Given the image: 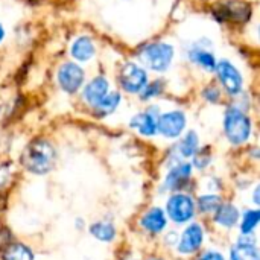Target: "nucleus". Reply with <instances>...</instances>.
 I'll return each mask as SVG.
<instances>
[{
	"instance_id": "nucleus-21",
	"label": "nucleus",
	"mask_w": 260,
	"mask_h": 260,
	"mask_svg": "<svg viewBox=\"0 0 260 260\" xmlns=\"http://www.w3.org/2000/svg\"><path fill=\"white\" fill-rule=\"evenodd\" d=\"M90 233L99 239V241H104V242H110L113 241V238L116 236V230L111 224H105V222H98V224H93L90 227Z\"/></svg>"
},
{
	"instance_id": "nucleus-28",
	"label": "nucleus",
	"mask_w": 260,
	"mask_h": 260,
	"mask_svg": "<svg viewBox=\"0 0 260 260\" xmlns=\"http://www.w3.org/2000/svg\"><path fill=\"white\" fill-rule=\"evenodd\" d=\"M8 180H9V166L0 165V189L6 184Z\"/></svg>"
},
{
	"instance_id": "nucleus-4",
	"label": "nucleus",
	"mask_w": 260,
	"mask_h": 260,
	"mask_svg": "<svg viewBox=\"0 0 260 260\" xmlns=\"http://www.w3.org/2000/svg\"><path fill=\"white\" fill-rule=\"evenodd\" d=\"M119 79H120L122 88L128 93H140L148 84L146 72L134 62H126L123 66V69L120 70Z\"/></svg>"
},
{
	"instance_id": "nucleus-5",
	"label": "nucleus",
	"mask_w": 260,
	"mask_h": 260,
	"mask_svg": "<svg viewBox=\"0 0 260 260\" xmlns=\"http://www.w3.org/2000/svg\"><path fill=\"white\" fill-rule=\"evenodd\" d=\"M215 69H216L218 78H219L222 87L225 88V91L230 93L232 96L239 94L241 90H242V84H244L241 72L230 61H227V59L219 61L215 66Z\"/></svg>"
},
{
	"instance_id": "nucleus-3",
	"label": "nucleus",
	"mask_w": 260,
	"mask_h": 260,
	"mask_svg": "<svg viewBox=\"0 0 260 260\" xmlns=\"http://www.w3.org/2000/svg\"><path fill=\"white\" fill-rule=\"evenodd\" d=\"M139 56L143 64H146L151 70L165 72L174 58V47L166 43H152L146 44L140 49Z\"/></svg>"
},
{
	"instance_id": "nucleus-25",
	"label": "nucleus",
	"mask_w": 260,
	"mask_h": 260,
	"mask_svg": "<svg viewBox=\"0 0 260 260\" xmlns=\"http://www.w3.org/2000/svg\"><path fill=\"white\" fill-rule=\"evenodd\" d=\"M163 82L161 81H154L151 84H146L145 88L140 91L142 93V101H149L155 96H158L161 91H163Z\"/></svg>"
},
{
	"instance_id": "nucleus-16",
	"label": "nucleus",
	"mask_w": 260,
	"mask_h": 260,
	"mask_svg": "<svg viewBox=\"0 0 260 260\" xmlns=\"http://www.w3.org/2000/svg\"><path fill=\"white\" fill-rule=\"evenodd\" d=\"M232 260H260L259 251L253 239H241L232 250Z\"/></svg>"
},
{
	"instance_id": "nucleus-20",
	"label": "nucleus",
	"mask_w": 260,
	"mask_h": 260,
	"mask_svg": "<svg viewBox=\"0 0 260 260\" xmlns=\"http://www.w3.org/2000/svg\"><path fill=\"white\" fill-rule=\"evenodd\" d=\"M30 250L21 244H11L3 251V260H32Z\"/></svg>"
},
{
	"instance_id": "nucleus-22",
	"label": "nucleus",
	"mask_w": 260,
	"mask_h": 260,
	"mask_svg": "<svg viewBox=\"0 0 260 260\" xmlns=\"http://www.w3.org/2000/svg\"><path fill=\"white\" fill-rule=\"evenodd\" d=\"M178 148H180V152H181L183 157H192V155H195V152H198V136L193 131L187 133L186 137L181 140V143H180Z\"/></svg>"
},
{
	"instance_id": "nucleus-12",
	"label": "nucleus",
	"mask_w": 260,
	"mask_h": 260,
	"mask_svg": "<svg viewBox=\"0 0 260 260\" xmlns=\"http://www.w3.org/2000/svg\"><path fill=\"white\" fill-rule=\"evenodd\" d=\"M192 174V166L189 163H181L178 165L177 168H174L169 175L166 177V181H165V187L168 190H174V189H178L181 187L190 177Z\"/></svg>"
},
{
	"instance_id": "nucleus-13",
	"label": "nucleus",
	"mask_w": 260,
	"mask_h": 260,
	"mask_svg": "<svg viewBox=\"0 0 260 260\" xmlns=\"http://www.w3.org/2000/svg\"><path fill=\"white\" fill-rule=\"evenodd\" d=\"M131 126L143 136H154L157 133V119L151 111H145L131 119Z\"/></svg>"
},
{
	"instance_id": "nucleus-7",
	"label": "nucleus",
	"mask_w": 260,
	"mask_h": 260,
	"mask_svg": "<svg viewBox=\"0 0 260 260\" xmlns=\"http://www.w3.org/2000/svg\"><path fill=\"white\" fill-rule=\"evenodd\" d=\"M193 212H195L193 201L187 195L177 193L168 201V213H169L171 219L178 224L190 221L193 216Z\"/></svg>"
},
{
	"instance_id": "nucleus-19",
	"label": "nucleus",
	"mask_w": 260,
	"mask_h": 260,
	"mask_svg": "<svg viewBox=\"0 0 260 260\" xmlns=\"http://www.w3.org/2000/svg\"><path fill=\"white\" fill-rule=\"evenodd\" d=\"M119 102H120V94H119L117 91H114V93H107V94L94 105V110H96V113H98L99 116H107V114L113 113V111L117 108Z\"/></svg>"
},
{
	"instance_id": "nucleus-2",
	"label": "nucleus",
	"mask_w": 260,
	"mask_h": 260,
	"mask_svg": "<svg viewBox=\"0 0 260 260\" xmlns=\"http://www.w3.org/2000/svg\"><path fill=\"white\" fill-rule=\"evenodd\" d=\"M224 129L233 145H241L245 143L251 134V120L239 108H229L224 117Z\"/></svg>"
},
{
	"instance_id": "nucleus-14",
	"label": "nucleus",
	"mask_w": 260,
	"mask_h": 260,
	"mask_svg": "<svg viewBox=\"0 0 260 260\" xmlns=\"http://www.w3.org/2000/svg\"><path fill=\"white\" fill-rule=\"evenodd\" d=\"M142 225L151 233H160L166 227V216L161 209H151L142 218Z\"/></svg>"
},
{
	"instance_id": "nucleus-23",
	"label": "nucleus",
	"mask_w": 260,
	"mask_h": 260,
	"mask_svg": "<svg viewBox=\"0 0 260 260\" xmlns=\"http://www.w3.org/2000/svg\"><path fill=\"white\" fill-rule=\"evenodd\" d=\"M221 206V200L216 195H204L198 200V207L204 213L216 212Z\"/></svg>"
},
{
	"instance_id": "nucleus-17",
	"label": "nucleus",
	"mask_w": 260,
	"mask_h": 260,
	"mask_svg": "<svg viewBox=\"0 0 260 260\" xmlns=\"http://www.w3.org/2000/svg\"><path fill=\"white\" fill-rule=\"evenodd\" d=\"M189 56H190V59L195 64H200L201 67H204L209 72L213 70L215 66H216V61H215L213 53L209 52V50H206L204 47H193V49H190Z\"/></svg>"
},
{
	"instance_id": "nucleus-8",
	"label": "nucleus",
	"mask_w": 260,
	"mask_h": 260,
	"mask_svg": "<svg viewBox=\"0 0 260 260\" xmlns=\"http://www.w3.org/2000/svg\"><path fill=\"white\" fill-rule=\"evenodd\" d=\"M186 126V116L181 111H169L158 117L157 129L169 139L178 137Z\"/></svg>"
},
{
	"instance_id": "nucleus-9",
	"label": "nucleus",
	"mask_w": 260,
	"mask_h": 260,
	"mask_svg": "<svg viewBox=\"0 0 260 260\" xmlns=\"http://www.w3.org/2000/svg\"><path fill=\"white\" fill-rule=\"evenodd\" d=\"M201 244H203V229L198 224H192L184 230L178 250L183 254H190L195 253L201 247Z\"/></svg>"
},
{
	"instance_id": "nucleus-26",
	"label": "nucleus",
	"mask_w": 260,
	"mask_h": 260,
	"mask_svg": "<svg viewBox=\"0 0 260 260\" xmlns=\"http://www.w3.org/2000/svg\"><path fill=\"white\" fill-rule=\"evenodd\" d=\"M204 98H206L209 102H218L219 98H221V93H219V90H218L215 85H210V87H207V88L204 90Z\"/></svg>"
},
{
	"instance_id": "nucleus-6",
	"label": "nucleus",
	"mask_w": 260,
	"mask_h": 260,
	"mask_svg": "<svg viewBox=\"0 0 260 260\" xmlns=\"http://www.w3.org/2000/svg\"><path fill=\"white\" fill-rule=\"evenodd\" d=\"M58 82L66 93H76L84 82V70L76 62H64L58 70Z\"/></svg>"
},
{
	"instance_id": "nucleus-15",
	"label": "nucleus",
	"mask_w": 260,
	"mask_h": 260,
	"mask_svg": "<svg viewBox=\"0 0 260 260\" xmlns=\"http://www.w3.org/2000/svg\"><path fill=\"white\" fill-rule=\"evenodd\" d=\"M94 44L90 37H79L72 46V55L81 62H87L94 56Z\"/></svg>"
},
{
	"instance_id": "nucleus-1",
	"label": "nucleus",
	"mask_w": 260,
	"mask_h": 260,
	"mask_svg": "<svg viewBox=\"0 0 260 260\" xmlns=\"http://www.w3.org/2000/svg\"><path fill=\"white\" fill-rule=\"evenodd\" d=\"M21 165L32 174H46L55 165V149L47 140L30 142L21 154Z\"/></svg>"
},
{
	"instance_id": "nucleus-24",
	"label": "nucleus",
	"mask_w": 260,
	"mask_h": 260,
	"mask_svg": "<svg viewBox=\"0 0 260 260\" xmlns=\"http://www.w3.org/2000/svg\"><path fill=\"white\" fill-rule=\"evenodd\" d=\"M259 219L260 213L257 210H250V212H247L245 216H244V222H242V233H244V235H251L253 230L256 229Z\"/></svg>"
},
{
	"instance_id": "nucleus-18",
	"label": "nucleus",
	"mask_w": 260,
	"mask_h": 260,
	"mask_svg": "<svg viewBox=\"0 0 260 260\" xmlns=\"http://www.w3.org/2000/svg\"><path fill=\"white\" fill-rule=\"evenodd\" d=\"M216 212H218L216 221H218V224H221L224 227H233L239 219V210L232 204L219 206V209Z\"/></svg>"
},
{
	"instance_id": "nucleus-27",
	"label": "nucleus",
	"mask_w": 260,
	"mask_h": 260,
	"mask_svg": "<svg viewBox=\"0 0 260 260\" xmlns=\"http://www.w3.org/2000/svg\"><path fill=\"white\" fill-rule=\"evenodd\" d=\"M209 161H210V155H209V152H207V149H204V151H201L197 157H195V165H197V168H206L207 165H209Z\"/></svg>"
},
{
	"instance_id": "nucleus-10",
	"label": "nucleus",
	"mask_w": 260,
	"mask_h": 260,
	"mask_svg": "<svg viewBox=\"0 0 260 260\" xmlns=\"http://www.w3.org/2000/svg\"><path fill=\"white\" fill-rule=\"evenodd\" d=\"M108 88H110L108 81H107L105 78H102V76H98V78L91 79V81L85 85L84 94H82V96H84V101H85L88 105L94 107V105L108 93Z\"/></svg>"
},
{
	"instance_id": "nucleus-29",
	"label": "nucleus",
	"mask_w": 260,
	"mask_h": 260,
	"mask_svg": "<svg viewBox=\"0 0 260 260\" xmlns=\"http://www.w3.org/2000/svg\"><path fill=\"white\" fill-rule=\"evenodd\" d=\"M200 260H224V256L219 254V253H216V251H209V253H206Z\"/></svg>"
},
{
	"instance_id": "nucleus-11",
	"label": "nucleus",
	"mask_w": 260,
	"mask_h": 260,
	"mask_svg": "<svg viewBox=\"0 0 260 260\" xmlns=\"http://www.w3.org/2000/svg\"><path fill=\"white\" fill-rule=\"evenodd\" d=\"M222 18L224 20H235V21H245L250 17V6L245 3H241L238 0L227 2L221 6Z\"/></svg>"
},
{
	"instance_id": "nucleus-30",
	"label": "nucleus",
	"mask_w": 260,
	"mask_h": 260,
	"mask_svg": "<svg viewBox=\"0 0 260 260\" xmlns=\"http://www.w3.org/2000/svg\"><path fill=\"white\" fill-rule=\"evenodd\" d=\"M5 38V29H3V26L0 24V41Z\"/></svg>"
}]
</instances>
